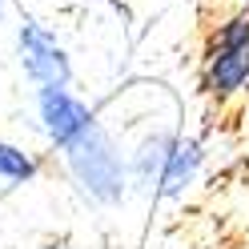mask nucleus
<instances>
[{
    "mask_svg": "<svg viewBox=\"0 0 249 249\" xmlns=\"http://www.w3.org/2000/svg\"><path fill=\"white\" fill-rule=\"evenodd\" d=\"M129 157V181L137 193H145L153 201H185L193 193V185L205 173V145L193 133L181 129H145L137 141L124 149Z\"/></svg>",
    "mask_w": 249,
    "mask_h": 249,
    "instance_id": "1",
    "label": "nucleus"
},
{
    "mask_svg": "<svg viewBox=\"0 0 249 249\" xmlns=\"http://www.w3.org/2000/svg\"><path fill=\"white\" fill-rule=\"evenodd\" d=\"M56 161L65 181L72 185V193L92 209H121L133 189L129 157L105 121H92L76 141H69L56 153Z\"/></svg>",
    "mask_w": 249,
    "mask_h": 249,
    "instance_id": "2",
    "label": "nucleus"
},
{
    "mask_svg": "<svg viewBox=\"0 0 249 249\" xmlns=\"http://www.w3.org/2000/svg\"><path fill=\"white\" fill-rule=\"evenodd\" d=\"M201 92L213 105L249 97V8L221 12L201 44Z\"/></svg>",
    "mask_w": 249,
    "mask_h": 249,
    "instance_id": "3",
    "label": "nucleus"
},
{
    "mask_svg": "<svg viewBox=\"0 0 249 249\" xmlns=\"http://www.w3.org/2000/svg\"><path fill=\"white\" fill-rule=\"evenodd\" d=\"M12 49H17V65L33 89H72V76H76L72 53L56 36L53 24L36 17H20L17 33H12Z\"/></svg>",
    "mask_w": 249,
    "mask_h": 249,
    "instance_id": "4",
    "label": "nucleus"
},
{
    "mask_svg": "<svg viewBox=\"0 0 249 249\" xmlns=\"http://www.w3.org/2000/svg\"><path fill=\"white\" fill-rule=\"evenodd\" d=\"M33 113H36V124L53 153L76 141L92 121H101L97 105L85 101L76 89H33Z\"/></svg>",
    "mask_w": 249,
    "mask_h": 249,
    "instance_id": "5",
    "label": "nucleus"
},
{
    "mask_svg": "<svg viewBox=\"0 0 249 249\" xmlns=\"http://www.w3.org/2000/svg\"><path fill=\"white\" fill-rule=\"evenodd\" d=\"M40 169H44V161L36 153H28L24 145L0 137V181L4 185H12V189H17V185H33L40 177Z\"/></svg>",
    "mask_w": 249,
    "mask_h": 249,
    "instance_id": "6",
    "label": "nucleus"
},
{
    "mask_svg": "<svg viewBox=\"0 0 249 249\" xmlns=\"http://www.w3.org/2000/svg\"><path fill=\"white\" fill-rule=\"evenodd\" d=\"M225 8H249V0H221Z\"/></svg>",
    "mask_w": 249,
    "mask_h": 249,
    "instance_id": "7",
    "label": "nucleus"
},
{
    "mask_svg": "<svg viewBox=\"0 0 249 249\" xmlns=\"http://www.w3.org/2000/svg\"><path fill=\"white\" fill-rule=\"evenodd\" d=\"M8 20V0H0V24Z\"/></svg>",
    "mask_w": 249,
    "mask_h": 249,
    "instance_id": "8",
    "label": "nucleus"
},
{
    "mask_svg": "<svg viewBox=\"0 0 249 249\" xmlns=\"http://www.w3.org/2000/svg\"><path fill=\"white\" fill-rule=\"evenodd\" d=\"M49 249H65V245H49Z\"/></svg>",
    "mask_w": 249,
    "mask_h": 249,
    "instance_id": "9",
    "label": "nucleus"
}]
</instances>
